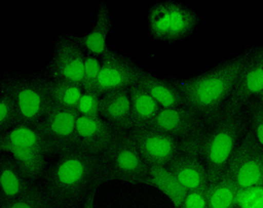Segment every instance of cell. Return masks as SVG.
<instances>
[{"label":"cell","instance_id":"obj_1","mask_svg":"<svg viewBox=\"0 0 263 208\" xmlns=\"http://www.w3.org/2000/svg\"><path fill=\"white\" fill-rule=\"evenodd\" d=\"M42 192L57 208H81L93 191L105 183L101 156L78 150L61 152L42 176Z\"/></svg>","mask_w":263,"mask_h":208},{"label":"cell","instance_id":"obj_2","mask_svg":"<svg viewBox=\"0 0 263 208\" xmlns=\"http://www.w3.org/2000/svg\"><path fill=\"white\" fill-rule=\"evenodd\" d=\"M249 51L228 59L216 68L194 77L173 80L205 124L221 116L224 104L233 93Z\"/></svg>","mask_w":263,"mask_h":208},{"label":"cell","instance_id":"obj_3","mask_svg":"<svg viewBox=\"0 0 263 208\" xmlns=\"http://www.w3.org/2000/svg\"><path fill=\"white\" fill-rule=\"evenodd\" d=\"M248 131L245 110L222 112L214 122L204 123L197 137L189 141L205 165L210 184L224 175L231 156Z\"/></svg>","mask_w":263,"mask_h":208},{"label":"cell","instance_id":"obj_4","mask_svg":"<svg viewBox=\"0 0 263 208\" xmlns=\"http://www.w3.org/2000/svg\"><path fill=\"white\" fill-rule=\"evenodd\" d=\"M105 182L119 180L149 185L150 167L144 162L128 131H116L107 150L101 155Z\"/></svg>","mask_w":263,"mask_h":208},{"label":"cell","instance_id":"obj_5","mask_svg":"<svg viewBox=\"0 0 263 208\" xmlns=\"http://www.w3.org/2000/svg\"><path fill=\"white\" fill-rule=\"evenodd\" d=\"M1 91L14 99L18 111V124L33 126L53 109L50 80L43 77L8 76L0 84Z\"/></svg>","mask_w":263,"mask_h":208},{"label":"cell","instance_id":"obj_6","mask_svg":"<svg viewBox=\"0 0 263 208\" xmlns=\"http://www.w3.org/2000/svg\"><path fill=\"white\" fill-rule=\"evenodd\" d=\"M241 189L263 186V146L248 130L228 161L226 173Z\"/></svg>","mask_w":263,"mask_h":208},{"label":"cell","instance_id":"obj_7","mask_svg":"<svg viewBox=\"0 0 263 208\" xmlns=\"http://www.w3.org/2000/svg\"><path fill=\"white\" fill-rule=\"evenodd\" d=\"M263 90V46L249 50L233 93L223 108V112L237 113L244 110L251 99Z\"/></svg>","mask_w":263,"mask_h":208},{"label":"cell","instance_id":"obj_8","mask_svg":"<svg viewBox=\"0 0 263 208\" xmlns=\"http://www.w3.org/2000/svg\"><path fill=\"white\" fill-rule=\"evenodd\" d=\"M144 72L128 57L108 48L102 55L97 94L102 96L114 90L136 86Z\"/></svg>","mask_w":263,"mask_h":208},{"label":"cell","instance_id":"obj_9","mask_svg":"<svg viewBox=\"0 0 263 208\" xmlns=\"http://www.w3.org/2000/svg\"><path fill=\"white\" fill-rule=\"evenodd\" d=\"M79 116L78 110L53 107L50 113L33 127L46 141L54 146L58 155L78 149L79 138L77 122Z\"/></svg>","mask_w":263,"mask_h":208},{"label":"cell","instance_id":"obj_10","mask_svg":"<svg viewBox=\"0 0 263 208\" xmlns=\"http://www.w3.org/2000/svg\"><path fill=\"white\" fill-rule=\"evenodd\" d=\"M204 126L201 116L188 105L175 109H162L144 128L167 134L180 142H189L197 137Z\"/></svg>","mask_w":263,"mask_h":208},{"label":"cell","instance_id":"obj_11","mask_svg":"<svg viewBox=\"0 0 263 208\" xmlns=\"http://www.w3.org/2000/svg\"><path fill=\"white\" fill-rule=\"evenodd\" d=\"M128 133L135 141L141 158L149 167H167L181 146L177 138L149 129L134 128Z\"/></svg>","mask_w":263,"mask_h":208},{"label":"cell","instance_id":"obj_12","mask_svg":"<svg viewBox=\"0 0 263 208\" xmlns=\"http://www.w3.org/2000/svg\"><path fill=\"white\" fill-rule=\"evenodd\" d=\"M84 59V48L69 36H61L55 43L53 56L48 64L51 80L64 79L82 84Z\"/></svg>","mask_w":263,"mask_h":208},{"label":"cell","instance_id":"obj_13","mask_svg":"<svg viewBox=\"0 0 263 208\" xmlns=\"http://www.w3.org/2000/svg\"><path fill=\"white\" fill-rule=\"evenodd\" d=\"M180 143L179 151L166 167L189 191L206 190L210 183L204 163L191 143Z\"/></svg>","mask_w":263,"mask_h":208},{"label":"cell","instance_id":"obj_14","mask_svg":"<svg viewBox=\"0 0 263 208\" xmlns=\"http://www.w3.org/2000/svg\"><path fill=\"white\" fill-rule=\"evenodd\" d=\"M79 143L77 150L85 154L101 156L107 150L115 131L104 119L79 116L77 122Z\"/></svg>","mask_w":263,"mask_h":208},{"label":"cell","instance_id":"obj_15","mask_svg":"<svg viewBox=\"0 0 263 208\" xmlns=\"http://www.w3.org/2000/svg\"><path fill=\"white\" fill-rule=\"evenodd\" d=\"M100 117L116 131L134 129L131 119V104L128 89H118L102 95L99 101Z\"/></svg>","mask_w":263,"mask_h":208},{"label":"cell","instance_id":"obj_16","mask_svg":"<svg viewBox=\"0 0 263 208\" xmlns=\"http://www.w3.org/2000/svg\"><path fill=\"white\" fill-rule=\"evenodd\" d=\"M36 183L23 177L12 155L2 152L0 158V204L23 196Z\"/></svg>","mask_w":263,"mask_h":208},{"label":"cell","instance_id":"obj_17","mask_svg":"<svg viewBox=\"0 0 263 208\" xmlns=\"http://www.w3.org/2000/svg\"><path fill=\"white\" fill-rule=\"evenodd\" d=\"M9 147L31 149L46 156L57 155V150L46 141L33 126L18 124L6 134L0 135V151Z\"/></svg>","mask_w":263,"mask_h":208},{"label":"cell","instance_id":"obj_18","mask_svg":"<svg viewBox=\"0 0 263 208\" xmlns=\"http://www.w3.org/2000/svg\"><path fill=\"white\" fill-rule=\"evenodd\" d=\"M138 85L148 93L162 109H175L187 105L185 96L173 80L160 79L145 71Z\"/></svg>","mask_w":263,"mask_h":208},{"label":"cell","instance_id":"obj_19","mask_svg":"<svg viewBox=\"0 0 263 208\" xmlns=\"http://www.w3.org/2000/svg\"><path fill=\"white\" fill-rule=\"evenodd\" d=\"M111 28V16L107 5L103 2L99 6L97 23L92 31L83 37L69 36V38L78 43L81 48L86 49L93 56L103 55L108 48L106 38Z\"/></svg>","mask_w":263,"mask_h":208},{"label":"cell","instance_id":"obj_20","mask_svg":"<svg viewBox=\"0 0 263 208\" xmlns=\"http://www.w3.org/2000/svg\"><path fill=\"white\" fill-rule=\"evenodd\" d=\"M165 4L171 15V28L167 41L172 43L192 35L199 22L196 12L188 6L174 1H167Z\"/></svg>","mask_w":263,"mask_h":208},{"label":"cell","instance_id":"obj_21","mask_svg":"<svg viewBox=\"0 0 263 208\" xmlns=\"http://www.w3.org/2000/svg\"><path fill=\"white\" fill-rule=\"evenodd\" d=\"M128 91L134 128H144L157 116L162 106L139 85L131 87Z\"/></svg>","mask_w":263,"mask_h":208},{"label":"cell","instance_id":"obj_22","mask_svg":"<svg viewBox=\"0 0 263 208\" xmlns=\"http://www.w3.org/2000/svg\"><path fill=\"white\" fill-rule=\"evenodd\" d=\"M150 186L161 191L171 199L174 207L177 208L184 200L189 190L184 188L177 177L166 167L154 165L150 167Z\"/></svg>","mask_w":263,"mask_h":208},{"label":"cell","instance_id":"obj_23","mask_svg":"<svg viewBox=\"0 0 263 208\" xmlns=\"http://www.w3.org/2000/svg\"><path fill=\"white\" fill-rule=\"evenodd\" d=\"M1 152H7L12 155L21 174L32 182H37L41 179L48 167L46 161L47 156L31 149L9 147Z\"/></svg>","mask_w":263,"mask_h":208},{"label":"cell","instance_id":"obj_24","mask_svg":"<svg viewBox=\"0 0 263 208\" xmlns=\"http://www.w3.org/2000/svg\"><path fill=\"white\" fill-rule=\"evenodd\" d=\"M240 191L230 176L224 173L220 179L211 183L205 190L206 208H233Z\"/></svg>","mask_w":263,"mask_h":208},{"label":"cell","instance_id":"obj_25","mask_svg":"<svg viewBox=\"0 0 263 208\" xmlns=\"http://www.w3.org/2000/svg\"><path fill=\"white\" fill-rule=\"evenodd\" d=\"M49 91L53 106L68 110H78L84 92L81 84L64 79L50 80Z\"/></svg>","mask_w":263,"mask_h":208},{"label":"cell","instance_id":"obj_26","mask_svg":"<svg viewBox=\"0 0 263 208\" xmlns=\"http://www.w3.org/2000/svg\"><path fill=\"white\" fill-rule=\"evenodd\" d=\"M148 25L154 39L167 41L171 28V15L165 2L156 4L150 8Z\"/></svg>","mask_w":263,"mask_h":208},{"label":"cell","instance_id":"obj_27","mask_svg":"<svg viewBox=\"0 0 263 208\" xmlns=\"http://www.w3.org/2000/svg\"><path fill=\"white\" fill-rule=\"evenodd\" d=\"M42 188L36 183L23 196L0 204V208H46L50 205Z\"/></svg>","mask_w":263,"mask_h":208},{"label":"cell","instance_id":"obj_28","mask_svg":"<svg viewBox=\"0 0 263 208\" xmlns=\"http://www.w3.org/2000/svg\"><path fill=\"white\" fill-rule=\"evenodd\" d=\"M18 124V111L14 99L6 92L0 95V135L6 134Z\"/></svg>","mask_w":263,"mask_h":208},{"label":"cell","instance_id":"obj_29","mask_svg":"<svg viewBox=\"0 0 263 208\" xmlns=\"http://www.w3.org/2000/svg\"><path fill=\"white\" fill-rule=\"evenodd\" d=\"M244 110L248 118V130L254 133L259 143L263 146V103L255 98L251 99Z\"/></svg>","mask_w":263,"mask_h":208},{"label":"cell","instance_id":"obj_30","mask_svg":"<svg viewBox=\"0 0 263 208\" xmlns=\"http://www.w3.org/2000/svg\"><path fill=\"white\" fill-rule=\"evenodd\" d=\"M100 70H101V63L96 56H93V55L85 56L84 77L82 80V86L84 92L97 93Z\"/></svg>","mask_w":263,"mask_h":208},{"label":"cell","instance_id":"obj_31","mask_svg":"<svg viewBox=\"0 0 263 208\" xmlns=\"http://www.w3.org/2000/svg\"><path fill=\"white\" fill-rule=\"evenodd\" d=\"M100 97L97 93L84 92L79 101L78 112L79 116L90 119L100 118L99 101Z\"/></svg>","mask_w":263,"mask_h":208},{"label":"cell","instance_id":"obj_32","mask_svg":"<svg viewBox=\"0 0 263 208\" xmlns=\"http://www.w3.org/2000/svg\"><path fill=\"white\" fill-rule=\"evenodd\" d=\"M177 208H206L205 190L189 191L184 200Z\"/></svg>","mask_w":263,"mask_h":208},{"label":"cell","instance_id":"obj_33","mask_svg":"<svg viewBox=\"0 0 263 208\" xmlns=\"http://www.w3.org/2000/svg\"><path fill=\"white\" fill-rule=\"evenodd\" d=\"M96 191H93L90 193L89 197L87 198L86 201L84 203V205L81 208H95L94 207V202H95V195H96Z\"/></svg>","mask_w":263,"mask_h":208},{"label":"cell","instance_id":"obj_34","mask_svg":"<svg viewBox=\"0 0 263 208\" xmlns=\"http://www.w3.org/2000/svg\"><path fill=\"white\" fill-rule=\"evenodd\" d=\"M255 99H256L257 101H260V102H261V103H263V90L255 97Z\"/></svg>","mask_w":263,"mask_h":208},{"label":"cell","instance_id":"obj_35","mask_svg":"<svg viewBox=\"0 0 263 208\" xmlns=\"http://www.w3.org/2000/svg\"><path fill=\"white\" fill-rule=\"evenodd\" d=\"M46 208H57V207H54V206H53V205H48V207H46Z\"/></svg>","mask_w":263,"mask_h":208},{"label":"cell","instance_id":"obj_36","mask_svg":"<svg viewBox=\"0 0 263 208\" xmlns=\"http://www.w3.org/2000/svg\"><path fill=\"white\" fill-rule=\"evenodd\" d=\"M233 208H241L240 206H239V205H237L236 206H234Z\"/></svg>","mask_w":263,"mask_h":208}]
</instances>
